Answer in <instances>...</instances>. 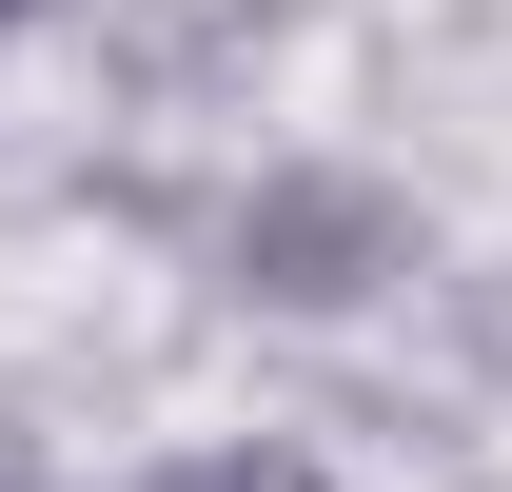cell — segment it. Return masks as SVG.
Segmentation results:
<instances>
[{"mask_svg":"<svg viewBox=\"0 0 512 492\" xmlns=\"http://www.w3.org/2000/svg\"><path fill=\"white\" fill-rule=\"evenodd\" d=\"M158 492H316L296 453H197V473H158Z\"/></svg>","mask_w":512,"mask_h":492,"instance_id":"1","label":"cell"},{"mask_svg":"<svg viewBox=\"0 0 512 492\" xmlns=\"http://www.w3.org/2000/svg\"><path fill=\"white\" fill-rule=\"evenodd\" d=\"M0 20H20V0H0Z\"/></svg>","mask_w":512,"mask_h":492,"instance_id":"2","label":"cell"}]
</instances>
